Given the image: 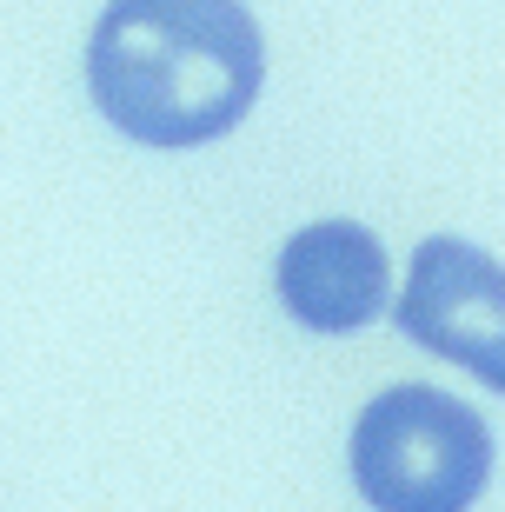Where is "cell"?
Returning a JSON list of instances; mask_svg holds the SVG:
<instances>
[{
	"label": "cell",
	"mask_w": 505,
	"mask_h": 512,
	"mask_svg": "<svg viewBox=\"0 0 505 512\" xmlns=\"http://www.w3.org/2000/svg\"><path fill=\"white\" fill-rule=\"evenodd\" d=\"M266 80L246 0H107L87 40V94L113 133L187 153L233 133Z\"/></svg>",
	"instance_id": "1"
},
{
	"label": "cell",
	"mask_w": 505,
	"mask_h": 512,
	"mask_svg": "<svg viewBox=\"0 0 505 512\" xmlns=\"http://www.w3.org/2000/svg\"><path fill=\"white\" fill-rule=\"evenodd\" d=\"M280 306L306 333H359L393 306V266L373 227L359 220H313L280 247L273 266Z\"/></svg>",
	"instance_id": "4"
},
{
	"label": "cell",
	"mask_w": 505,
	"mask_h": 512,
	"mask_svg": "<svg viewBox=\"0 0 505 512\" xmlns=\"http://www.w3.org/2000/svg\"><path fill=\"white\" fill-rule=\"evenodd\" d=\"M346 466L379 512H466L492 479V426L439 386H393L353 419Z\"/></svg>",
	"instance_id": "2"
},
{
	"label": "cell",
	"mask_w": 505,
	"mask_h": 512,
	"mask_svg": "<svg viewBox=\"0 0 505 512\" xmlns=\"http://www.w3.org/2000/svg\"><path fill=\"white\" fill-rule=\"evenodd\" d=\"M393 320L432 360L466 366L479 386L505 393V266L486 247L432 233L406 266Z\"/></svg>",
	"instance_id": "3"
}]
</instances>
